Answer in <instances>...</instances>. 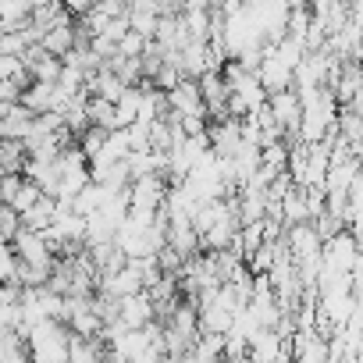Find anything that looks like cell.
<instances>
[{"instance_id":"16","label":"cell","mask_w":363,"mask_h":363,"mask_svg":"<svg viewBox=\"0 0 363 363\" xmlns=\"http://www.w3.org/2000/svg\"><path fill=\"white\" fill-rule=\"evenodd\" d=\"M0 363H29V352L18 331H0Z\"/></svg>"},{"instance_id":"1","label":"cell","mask_w":363,"mask_h":363,"mask_svg":"<svg viewBox=\"0 0 363 363\" xmlns=\"http://www.w3.org/2000/svg\"><path fill=\"white\" fill-rule=\"evenodd\" d=\"M68 338H72V331L61 320L33 324L22 335L26 352H29V363H68Z\"/></svg>"},{"instance_id":"14","label":"cell","mask_w":363,"mask_h":363,"mask_svg":"<svg viewBox=\"0 0 363 363\" xmlns=\"http://www.w3.org/2000/svg\"><path fill=\"white\" fill-rule=\"evenodd\" d=\"M139 89L135 86H125V93L114 100V114H111V128H128L135 121V111H139Z\"/></svg>"},{"instance_id":"3","label":"cell","mask_w":363,"mask_h":363,"mask_svg":"<svg viewBox=\"0 0 363 363\" xmlns=\"http://www.w3.org/2000/svg\"><path fill=\"white\" fill-rule=\"evenodd\" d=\"M164 189H167V178L164 174H143V178H132L128 182V211H150L157 214L160 203H164Z\"/></svg>"},{"instance_id":"10","label":"cell","mask_w":363,"mask_h":363,"mask_svg":"<svg viewBox=\"0 0 363 363\" xmlns=\"http://www.w3.org/2000/svg\"><path fill=\"white\" fill-rule=\"evenodd\" d=\"M164 246H171L178 257H193L200 250V235H196V228L189 221H171L164 228Z\"/></svg>"},{"instance_id":"11","label":"cell","mask_w":363,"mask_h":363,"mask_svg":"<svg viewBox=\"0 0 363 363\" xmlns=\"http://www.w3.org/2000/svg\"><path fill=\"white\" fill-rule=\"evenodd\" d=\"M104 356L107 345L100 338H79V335L68 338V363H104Z\"/></svg>"},{"instance_id":"2","label":"cell","mask_w":363,"mask_h":363,"mask_svg":"<svg viewBox=\"0 0 363 363\" xmlns=\"http://www.w3.org/2000/svg\"><path fill=\"white\" fill-rule=\"evenodd\" d=\"M320 264L331 271H356L359 267V246L352 232H335L331 239L320 242Z\"/></svg>"},{"instance_id":"8","label":"cell","mask_w":363,"mask_h":363,"mask_svg":"<svg viewBox=\"0 0 363 363\" xmlns=\"http://www.w3.org/2000/svg\"><path fill=\"white\" fill-rule=\"evenodd\" d=\"M118 320H121L125 328H146L150 320H157V310H153V303L146 299V292H135V296L118 299Z\"/></svg>"},{"instance_id":"18","label":"cell","mask_w":363,"mask_h":363,"mask_svg":"<svg viewBox=\"0 0 363 363\" xmlns=\"http://www.w3.org/2000/svg\"><path fill=\"white\" fill-rule=\"evenodd\" d=\"M150 82H153V89H160V93H167V89H174V86L182 82V75H178V68H174L171 61H164V65L157 68V75H153Z\"/></svg>"},{"instance_id":"7","label":"cell","mask_w":363,"mask_h":363,"mask_svg":"<svg viewBox=\"0 0 363 363\" xmlns=\"http://www.w3.org/2000/svg\"><path fill=\"white\" fill-rule=\"evenodd\" d=\"M33 111H26L22 104H0V139H15L22 143L33 132Z\"/></svg>"},{"instance_id":"5","label":"cell","mask_w":363,"mask_h":363,"mask_svg":"<svg viewBox=\"0 0 363 363\" xmlns=\"http://www.w3.org/2000/svg\"><path fill=\"white\" fill-rule=\"evenodd\" d=\"M11 250L22 264H33V267H54V250L50 242L43 239V232H29V228H18L11 235Z\"/></svg>"},{"instance_id":"4","label":"cell","mask_w":363,"mask_h":363,"mask_svg":"<svg viewBox=\"0 0 363 363\" xmlns=\"http://www.w3.org/2000/svg\"><path fill=\"white\" fill-rule=\"evenodd\" d=\"M267 111H271V118H274V125L285 132L281 139L285 143H299V96H296V89H281V93H267Z\"/></svg>"},{"instance_id":"13","label":"cell","mask_w":363,"mask_h":363,"mask_svg":"<svg viewBox=\"0 0 363 363\" xmlns=\"http://www.w3.org/2000/svg\"><path fill=\"white\" fill-rule=\"evenodd\" d=\"M54 196H40L29 211H22L18 214V221H22V228H29V232H47V225L54 221Z\"/></svg>"},{"instance_id":"19","label":"cell","mask_w":363,"mask_h":363,"mask_svg":"<svg viewBox=\"0 0 363 363\" xmlns=\"http://www.w3.org/2000/svg\"><path fill=\"white\" fill-rule=\"evenodd\" d=\"M18 328H22V306L0 303V331H18Z\"/></svg>"},{"instance_id":"21","label":"cell","mask_w":363,"mask_h":363,"mask_svg":"<svg viewBox=\"0 0 363 363\" xmlns=\"http://www.w3.org/2000/svg\"><path fill=\"white\" fill-rule=\"evenodd\" d=\"M26 82L22 79H0V104H18Z\"/></svg>"},{"instance_id":"12","label":"cell","mask_w":363,"mask_h":363,"mask_svg":"<svg viewBox=\"0 0 363 363\" xmlns=\"http://www.w3.org/2000/svg\"><path fill=\"white\" fill-rule=\"evenodd\" d=\"M72 22H75V18H72ZM72 22L54 26V29H47V33L40 36V47H43L50 57H65V54L75 47V29H72Z\"/></svg>"},{"instance_id":"6","label":"cell","mask_w":363,"mask_h":363,"mask_svg":"<svg viewBox=\"0 0 363 363\" xmlns=\"http://www.w3.org/2000/svg\"><path fill=\"white\" fill-rule=\"evenodd\" d=\"M164 104L174 118H207V107L200 100V86L196 79H182L174 89L164 93Z\"/></svg>"},{"instance_id":"24","label":"cell","mask_w":363,"mask_h":363,"mask_svg":"<svg viewBox=\"0 0 363 363\" xmlns=\"http://www.w3.org/2000/svg\"><path fill=\"white\" fill-rule=\"evenodd\" d=\"M18 186H22V174H4V178H0V203L8 207V203L15 200Z\"/></svg>"},{"instance_id":"22","label":"cell","mask_w":363,"mask_h":363,"mask_svg":"<svg viewBox=\"0 0 363 363\" xmlns=\"http://www.w3.org/2000/svg\"><path fill=\"white\" fill-rule=\"evenodd\" d=\"M15 271H18V257L11 246L0 250V281H15Z\"/></svg>"},{"instance_id":"15","label":"cell","mask_w":363,"mask_h":363,"mask_svg":"<svg viewBox=\"0 0 363 363\" xmlns=\"http://www.w3.org/2000/svg\"><path fill=\"white\" fill-rule=\"evenodd\" d=\"M107 196H111V193H107L104 186H96V182H86V186L79 189V196L72 200V211L86 218V214H93V211H100Z\"/></svg>"},{"instance_id":"20","label":"cell","mask_w":363,"mask_h":363,"mask_svg":"<svg viewBox=\"0 0 363 363\" xmlns=\"http://www.w3.org/2000/svg\"><path fill=\"white\" fill-rule=\"evenodd\" d=\"M143 50H146V40H143V36H135L132 29L118 40V54H121V57H139Z\"/></svg>"},{"instance_id":"9","label":"cell","mask_w":363,"mask_h":363,"mask_svg":"<svg viewBox=\"0 0 363 363\" xmlns=\"http://www.w3.org/2000/svg\"><path fill=\"white\" fill-rule=\"evenodd\" d=\"M225 203H228V200H225ZM235 232H239V221H235V211H232V203H228V211L200 235V242H203L211 253H214V250H228L232 239H235Z\"/></svg>"},{"instance_id":"23","label":"cell","mask_w":363,"mask_h":363,"mask_svg":"<svg viewBox=\"0 0 363 363\" xmlns=\"http://www.w3.org/2000/svg\"><path fill=\"white\" fill-rule=\"evenodd\" d=\"M18 228H22L18 214H15L11 207H4V203H0V235H4V239H11V235H15Z\"/></svg>"},{"instance_id":"17","label":"cell","mask_w":363,"mask_h":363,"mask_svg":"<svg viewBox=\"0 0 363 363\" xmlns=\"http://www.w3.org/2000/svg\"><path fill=\"white\" fill-rule=\"evenodd\" d=\"M0 167L8 174H22L26 167V146L15 143V139H0Z\"/></svg>"}]
</instances>
